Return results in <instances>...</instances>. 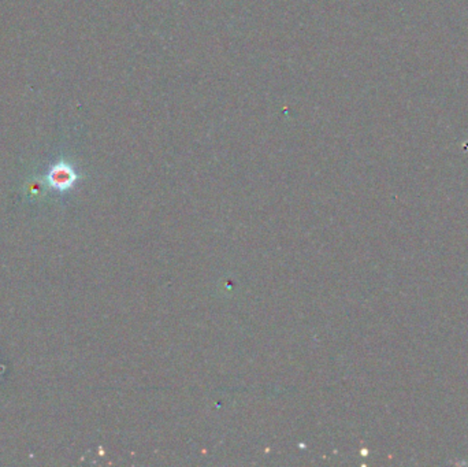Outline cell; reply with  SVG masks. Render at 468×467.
I'll use <instances>...</instances> for the list:
<instances>
[{
  "label": "cell",
  "instance_id": "6da1fadb",
  "mask_svg": "<svg viewBox=\"0 0 468 467\" xmlns=\"http://www.w3.org/2000/svg\"><path fill=\"white\" fill-rule=\"evenodd\" d=\"M77 179H79V176L74 172V169L70 165L65 163V162L54 165L51 168V170L48 172V175H47L48 184L54 188V189H57V190H68V189H70V188L74 186Z\"/></svg>",
  "mask_w": 468,
  "mask_h": 467
}]
</instances>
